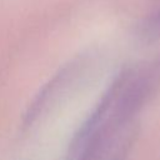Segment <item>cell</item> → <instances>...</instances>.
Returning <instances> with one entry per match:
<instances>
[{"label": "cell", "instance_id": "2", "mask_svg": "<svg viewBox=\"0 0 160 160\" xmlns=\"http://www.w3.org/2000/svg\"><path fill=\"white\" fill-rule=\"evenodd\" d=\"M126 82V74H120L110 85V88L106 90V92L104 94V96L101 98V100L99 101V104L96 105V108L94 109V111L90 114V116L88 118V120L81 125V128L79 129V131L76 132V135L74 136L71 145H70V151L75 152L84 142V140L89 136V134L96 128L99 126V124H101L104 115L108 112L110 105L114 102V100L116 99V96L119 95V92L121 91L122 86Z\"/></svg>", "mask_w": 160, "mask_h": 160}, {"label": "cell", "instance_id": "3", "mask_svg": "<svg viewBox=\"0 0 160 160\" xmlns=\"http://www.w3.org/2000/svg\"><path fill=\"white\" fill-rule=\"evenodd\" d=\"M75 68H76V62H71V64L66 65L58 74H55V76L41 89V91L35 96V99L32 100V102L30 104V106L28 108V110L25 112L24 126L29 128L30 125H32L36 121L39 115L48 106L49 101L55 96V94L60 90V88L66 82L69 76H71L74 74Z\"/></svg>", "mask_w": 160, "mask_h": 160}, {"label": "cell", "instance_id": "4", "mask_svg": "<svg viewBox=\"0 0 160 160\" xmlns=\"http://www.w3.org/2000/svg\"><path fill=\"white\" fill-rule=\"evenodd\" d=\"M142 35L145 38L156 39L160 36V11L149 18L142 26Z\"/></svg>", "mask_w": 160, "mask_h": 160}, {"label": "cell", "instance_id": "1", "mask_svg": "<svg viewBox=\"0 0 160 160\" xmlns=\"http://www.w3.org/2000/svg\"><path fill=\"white\" fill-rule=\"evenodd\" d=\"M152 72H144L132 81H130L128 86L119 92V99L115 104L112 116L110 118L111 122L118 129L128 122L142 108L146 98L152 89Z\"/></svg>", "mask_w": 160, "mask_h": 160}]
</instances>
